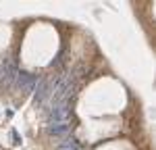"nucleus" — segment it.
Instances as JSON below:
<instances>
[{
    "label": "nucleus",
    "instance_id": "2",
    "mask_svg": "<svg viewBox=\"0 0 156 150\" xmlns=\"http://www.w3.org/2000/svg\"><path fill=\"white\" fill-rule=\"evenodd\" d=\"M58 77H50V79H37V86H36V94H34V104L36 106H42L46 100L52 96V90L56 86Z\"/></svg>",
    "mask_w": 156,
    "mask_h": 150
},
{
    "label": "nucleus",
    "instance_id": "6",
    "mask_svg": "<svg viewBox=\"0 0 156 150\" xmlns=\"http://www.w3.org/2000/svg\"><path fill=\"white\" fill-rule=\"evenodd\" d=\"M56 150H81V146H79V142L75 138H65L56 146Z\"/></svg>",
    "mask_w": 156,
    "mask_h": 150
},
{
    "label": "nucleus",
    "instance_id": "5",
    "mask_svg": "<svg viewBox=\"0 0 156 150\" xmlns=\"http://www.w3.org/2000/svg\"><path fill=\"white\" fill-rule=\"evenodd\" d=\"M46 131H48V136H67L71 131V123L69 121H65V123H50L46 127Z\"/></svg>",
    "mask_w": 156,
    "mask_h": 150
},
{
    "label": "nucleus",
    "instance_id": "7",
    "mask_svg": "<svg viewBox=\"0 0 156 150\" xmlns=\"http://www.w3.org/2000/svg\"><path fill=\"white\" fill-rule=\"evenodd\" d=\"M12 140H15V144H19V142H21V138H19L17 131H12Z\"/></svg>",
    "mask_w": 156,
    "mask_h": 150
},
{
    "label": "nucleus",
    "instance_id": "1",
    "mask_svg": "<svg viewBox=\"0 0 156 150\" xmlns=\"http://www.w3.org/2000/svg\"><path fill=\"white\" fill-rule=\"evenodd\" d=\"M17 75H19V65L15 56H6L2 61V69H0V79L6 88H12L17 81Z\"/></svg>",
    "mask_w": 156,
    "mask_h": 150
},
{
    "label": "nucleus",
    "instance_id": "3",
    "mask_svg": "<svg viewBox=\"0 0 156 150\" xmlns=\"http://www.w3.org/2000/svg\"><path fill=\"white\" fill-rule=\"evenodd\" d=\"M69 117H71V100H62V102H58L50 111L48 125L50 123H65V121H69Z\"/></svg>",
    "mask_w": 156,
    "mask_h": 150
},
{
    "label": "nucleus",
    "instance_id": "4",
    "mask_svg": "<svg viewBox=\"0 0 156 150\" xmlns=\"http://www.w3.org/2000/svg\"><path fill=\"white\" fill-rule=\"evenodd\" d=\"M15 84L21 88V90H25V92H34V90H36V86H37V75L27 73V71H19L17 81H15Z\"/></svg>",
    "mask_w": 156,
    "mask_h": 150
}]
</instances>
